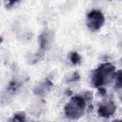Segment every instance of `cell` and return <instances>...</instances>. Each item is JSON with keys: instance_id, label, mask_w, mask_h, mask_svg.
Instances as JSON below:
<instances>
[{"instance_id": "obj_9", "label": "cell", "mask_w": 122, "mask_h": 122, "mask_svg": "<svg viewBox=\"0 0 122 122\" xmlns=\"http://www.w3.org/2000/svg\"><path fill=\"white\" fill-rule=\"evenodd\" d=\"M112 84L116 89H122V69L116 70L112 79Z\"/></svg>"}, {"instance_id": "obj_11", "label": "cell", "mask_w": 122, "mask_h": 122, "mask_svg": "<svg viewBox=\"0 0 122 122\" xmlns=\"http://www.w3.org/2000/svg\"><path fill=\"white\" fill-rule=\"evenodd\" d=\"M112 122H122V118H116V119H113Z\"/></svg>"}, {"instance_id": "obj_3", "label": "cell", "mask_w": 122, "mask_h": 122, "mask_svg": "<svg viewBox=\"0 0 122 122\" xmlns=\"http://www.w3.org/2000/svg\"><path fill=\"white\" fill-rule=\"evenodd\" d=\"M106 17L103 11L99 9L90 10L85 16V25L92 32L99 31L105 25Z\"/></svg>"}, {"instance_id": "obj_1", "label": "cell", "mask_w": 122, "mask_h": 122, "mask_svg": "<svg viewBox=\"0 0 122 122\" xmlns=\"http://www.w3.org/2000/svg\"><path fill=\"white\" fill-rule=\"evenodd\" d=\"M116 67L111 62H102L95 69H93L89 76L90 84L94 89L106 88L112 83Z\"/></svg>"}, {"instance_id": "obj_4", "label": "cell", "mask_w": 122, "mask_h": 122, "mask_svg": "<svg viewBox=\"0 0 122 122\" xmlns=\"http://www.w3.org/2000/svg\"><path fill=\"white\" fill-rule=\"evenodd\" d=\"M117 111L115 102L110 97H101L96 105V113L99 117L109 119L112 117Z\"/></svg>"}, {"instance_id": "obj_8", "label": "cell", "mask_w": 122, "mask_h": 122, "mask_svg": "<svg viewBox=\"0 0 122 122\" xmlns=\"http://www.w3.org/2000/svg\"><path fill=\"white\" fill-rule=\"evenodd\" d=\"M68 58H69V61L72 64V65H79L81 63V60H82V57L81 55L79 54L78 51H70L69 54H68Z\"/></svg>"}, {"instance_id": "obj_2", "label": "cell", "mask_w": 122, "mask_h": 122, "mask_svg": "<svg viewBox=\"0 0 122 122\" xmlns=\"http://www.w3.org/2000/svg\"><path fill=\"white\" fill-rule=\"evenodd\" d=\"M89 102L81 94L77 93L70 97L63 107L64 116L71 121H76L82 118L88 109Z\"/></svg>"}, {"instance_id": "obj_7", "label": "cell", "mask_w": 122, "mask_h": 122, "mask_svg": "<svg viewBox=\"0 0 122 122\" xmlns=\"http://www.w3.org/2000/svg\"><path fill=\"white\" fill-rule=\"evenodd\" d=\"M29 120L27 112L24 111L15 112L10 118V122H29Z\"/></svg>"}, {"instance_id": "obj_10", "label": "cell", "mask_w": 122, "mask_h": 122, "mask_svg": "<svg viewBox=\"0 0 122 122\" xmlns=\"http://www.w3.org/2000/svg\"><path fill=\"white\" fill-rule=\"evenodd\" d=\"M67 78H68V82H75V81H77V80L80 78V76H79V73H78V72L73 71V72L71 73Z\"/></svg>"}, {"instance_id": "obj_5", "label": "cell", "mask_w": 122, "mask_h": 122, "mask_svg": "<svg viewBox=\"0 0 122 122\" xmlns=\"http://www.w3.org/2000/svg\"><path fill=\"white\" fill-rule=\"evenodd\" d=\"M52 87L53 84L49 78H43L34 84L32 92L37 97H45L51 92Z\"/></svg>"}, {"instance_id": "obj_6", "label": "cell", "mask_w": 122, "mask_h": 122, "mask_svg": "<svg viewBox=\"0 0 122 122\" xmlns=\"http://www.w3.org/2000/svg\"><path fill=\"white\" fill-rule=\"evenodd\" d=\"M52 40H53L52 33L49 30H44L38 37V44H39L40 50L46 51L47 49H49Z\"/></svg>"}]
</instances>
